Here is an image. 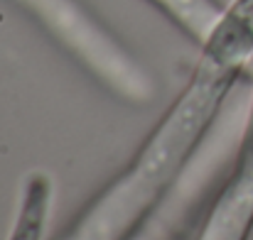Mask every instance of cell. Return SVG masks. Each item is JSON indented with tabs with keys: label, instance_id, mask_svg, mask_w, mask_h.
<instances>
[{
	"label": "cell",
	"instance_id": "cell-1",
	"mask_svg": "<svg viewBox=\"0 0 253 240\" xmlns=\"http://www.w3.org/2000/svg\"><path fill=\"white\" fill-rule=\"evenodd\" d=\"M253 62V0H231L194 71L130 164L98 194L59 240H130L216 125L224 105Z\"/></svg>",
	"mask_w": 253,
	"mask_h": 240
},
{
	"label": "cell",
	"instance_id": "cell-2",
	"mask_svg": "<svg viewBox=\"0 0 253 240\" xmlns=\"http://www.w3.org/2000/svg\"><path fill=\"white\" fill-rule=\"evenodd\" d=\"M20 2L96 81L128 103L155 98L153 76L86 12L77 0H15Z\"/></svg>",
	"mask_w": 253,
	"mask_h": 240
},
{
	"label": "cell",
	"instance_id": "cell-3",
	"mask_svg": "<svg viewBox=\"0 0 253 240\" xmlns=\"http://www.w3.org/2000/svg\"><path fill=\"white\" fill-rule=\"evenodd\" d=\"M239 101L231 93V115L229 120H216L207 140L202 142L199 152L189 167L182 171V176L174 181L168 196L158 204V208L148 216V221L138 228V233L130 240H174L184 228L187 218L194 213L197 204L202 201L204 191L209 189L211 179L216 176V167L224 164L229 150L239 147L244 120L239 123Z\"/></svg>",
	"mask_w": 253,
	"mask_h": 240
},
{
	"label": "cell",
	"instance_id": "cell-4",
	"mask_svg": "<svg viewBox=\"0 0 253 240\" xmlns=\"http://www.w3.org/2000/svg\"><path fill=\"white\" fill-rule=\"evenodd\" d=\"M197 240H249L253 231V162L234 157Z\"/></svg>",
	"mask_w": 253,
	"mask_h": 240
},
{
	"label": "cell",
	"instance_id": "cell-5",
	"mask_svg": "<svg viewBox=\"0 0 253 240\" xmlns=\"http://www.w3.org/2000/svg\"><path fill=\"white\" fill-rule=\"evenodd\" d=\"M54 201V181L47 171H30L22 179L15 218L7 240H44L49 211Z\"/></svg>",
	"mask_w": 253,
	"mask_h": 240
},
{
	"label": "cell",
	"instance_id": "cell-6",
	"mask_svg": "<svg viewBox=\"0 0 253 240\" xmlns=\"http://www.w3.org/2000/svg\"><path fill=\"white\" fill-rule=\"evenodd\" d=\"M236 152L253 160V86L251 93H249V103H246V113H244V130H241V140H239Z\"/></svg>",
	"mask_w": 253,
	"mask_h": 240
}]
</instances>
